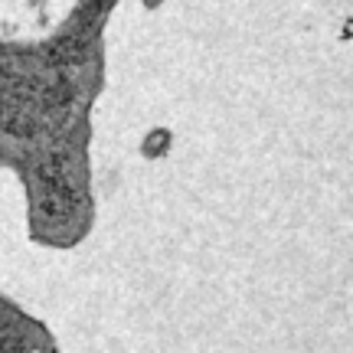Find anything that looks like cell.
Returning <instances> with one entry per match:
<instances>
[{
  "mask_svg": "<svg viewBox=\"0 0 353 353\" xmlns=\"http://www.w3.org/2000/svg\"><path fill=\"white\" fill-rule=\"evenodd\" d=\"M79 0H0V39L39 43L72 17Z\"/></svg>",
  "mask_w": 353,
  "mask_h": 353,
  "instance_id": "6da1fadb",
  "label": "cell"
}]
</instances>
